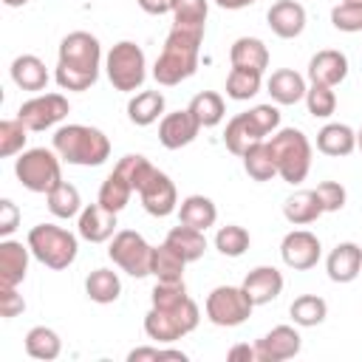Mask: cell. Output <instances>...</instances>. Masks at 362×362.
Listing matches in <instances>:
<instances>
[{"instance_id": "1", "label": "cell", "mask_w": 362, "mask_h": 362, "mask_svg": "<svg viewBox=\"0 0 362 362\" xmlns=\"http://www.w3.org/2000/svg\"><path fill=\"white\" fill-rule=\"evenodd\" d=\"M99 62H102V45L88 31H71L59 42V59H57V85L62 90H88L99 79Z\"/></svg>"}, {"instance_id": "2", "label": "cell", "mask_w": 362, "mask_h": 362, "mask_svg": "<svg viewBox=\"0 0 362 362\" xmlns=\"http://www.w3.org/2000/svg\"><path fill=\"white\" fill-rule=\"evenodd\" d=\"M201 40H204V31L173 25V31L167 34L164 48H161V54L153 65V79L164 88H173L184 79H189L198 71Z\"/></svg>"}, {"instance_id": "3", "label": "cell", "mask_w": 362, "mask_h": 362, "mask_svg": "<svg viewBox=\"0 0 362 362\" xmlns=\"http://www.w3.org/2000/svg\"><path fill=\"white\" fill-rule=\"evenodd\" d=\"M51 144L62 161L76 167H99L110 158V139L88 124H62Z\"/></svg>"}, {"instance_id": "4", "label": "cell", "mask_w": 362, "mask_h": 362, "mask_svg": "<svg viewBox=\"0 0 362 362\" xmlns=\"http://www.w3.org/2000/svg\"><path fill=\"white\" fill-rule=\"evenodd\" d=\"M277 127H280V110L274 105H255L252 110L229 119L223 130V144L229 153L243 156L257 141H266V136L274 133Z\"/></svg>"}, {"instance_id": "5", "label": "cell", "mask_w": 362, "mask_h": 362, "mask_svg": "<svg viewBox=\"0 0 362 362\" xmlns=\"http://www.w3.org/2000/svg\"><path fill=\"white\" fill-rule=\"evenodd\" d=\"M272 158L277 164V175L286 184H303L308 170H311V144L303 130L297 127H283L272 136L269 141Z\"/></svg>"}, {"instance_id": "6", "label": "cell", "mask_w": 362, "mask_h": 362, "mask_svg": "<svg viewBox=\"0 0 362 362\" xmlns=\"http://www.w3.org/2000/svg\"><path fill=\"white\" fill-rule=\"evenodd\" d=\"M201 311L195 305L192 297H184L181 303L173 305H153L144 317V334L156 342H175L181 337H187L189 331L198 328Z\"/></svg>"}, {"instance_id": "7", "label": "cell", "mask_w": 362, "mask_h": 362, "mask_svg": "<svg viewBox=\"0 0 362 362\" xmlns=\"http://www.w3.org/2000/svg\"><path fill=\"white\" fill-rule=\"evenodd\" d=\"M28 249H31V255H34L42 266L59 272V269H68V266L76 260L79 243H76V235H71V232L62 229V226L37 223V226H31V232H28Z\"/></svg>"}, {"instance_id": "8", "label": "cell", "mask_w": 362, "mask_h": 362, "mask_svg": "<svg viewBox=\"0 0 362 362\" xmlns=\"http://www.w3.org/2000/svg\"><path fill=\"white\" fill-rule=\"evenodd\" d=\"M14 175H17V181H20L28 192H42V195H48V192L62 181V167H59L57 150L31 147V150L20 153V158L14 161Z\"/></svg>"}, {"instance_id": "9", "label": "cell", "mask_w": 362, "mask_h": 362, "mask_svg": "<svg viewBox=\"0 0 362 362\" xmlns=\"http://www.w3.org/2000/svg\"><path fill=\"white\" fill-rule=\"evenodd\" d=\"M105 71H107V79L116 90L122 93H133L144 85L147 79V59H144V51L130 42V40H122L110 48L107 59H105Z\"/></svg>"}, {"instance_id": "10", "label": "cell", "mask_w": 362, "mask_h": 362, "mask_svg": "<svg viewBox=\"0 0 362 362\" xmlns=\"http://www.w3.org/2000/svg\"><path fill=\"white\" fill-rule=\"evenodd\" d=\"M206 317L212 325H221V328H235V325H243L249 317H252V308L255 303L249 300V294L243 291V286H218L209 291L206 297Z\"/></svg>"}, {"instance_id": "11", "label": "cell", "mask_w": 362, "mask_h": 362, "mask_svg": "<svg viewBox=\"0 0 362 362\" xmlns=\"http://www.w3.org/2000/svg\"><path fill=\"white\" fill-rule=\"evenodd\" d=\"M107 257L127 272L130 277H147L150 274V260H153V246L133 229H122L113 235L107 246Z\"/></svg>"}, {"instance_id": "12", "label": "cell", "mask_w": 362, "mask_h": 362, "mask_svg": "<svg viewBox=\"0 0 362 362\" xmlns=\"http://www.w3.org/2000/svg\"><path fill=\"white\" fill-rule=\"evenodd\" d=\"M68 113H71V105H68V99L62 93H40V96H34V99L20 105L17 119L31 133H40V130H48V127L59 124Z\"/></svg>"}, {"instance_id": "13", "label": "cell", "mask_w": 362, "mask_h": 362, "mask_svg": "<svg viewBox=\"0 0 362 362\" xmlns=\"http://www.w3.org/2000/svg\"><path fill=\"white\" fill-rule=\"evenodd\" d=\"M320 255H322V246H320V238L308 229H294L283 238L280 243V257L288 269L294 272H308L320 263Z\"/></svg>"}, {"instance_id": "14", "label": "cell", "mask_w": 362, "mask_h": 362, "mask_svg": "<svg viewBox=\"0 0 362 362\" xmlns=\"http://www.w3.org/2000/svg\"><path fill=\"white\" fill-rule=\"evenodd\" d=\"M139 198H141V206L153 215V218H167L170 212H175L178 206V192H175V184L170 181L167 173L161 170H153V175L144 181V187L139 189Z\"/></svg>"}, {"instance_id": "15", "label": "cell", "mask_w": 362, "mask_h": 362, "mask_svg": "<svg viewBox=\"0 0 362 362\" xmlns=\"http://www.w3.org/2000/svg\"><path fill=\"white\" fill-rule=\"evenodd\" d=\"M300 345H303V339H300L297 328H291V325H274L266 337H260L255 342L257 362H283V359H291V356L300 354Z\"/></svg>"}, {"instance_id": "16", "label": "cell", "mask_w": 362, "mask_h": 362, "mask_svg": "<svg viewBox=\"0 0 362 362\" xmlns=\"http://www.w3.org/2000/svg\"><path fill=\"white\" fill-rule=\"evenodd\" d=\"M201 124L195 122V116L187 110H175V113H167L158 124V141L167 147V150H181L187 147L195 136H198Z\"/></svg>"}, {"instance_id": "17", "label": "cell", "mask_w": 362, "mask_h": 362, "mask_svg": "<svg viewBox=\"0 0 362 362\" xmlns=\"http://www.w3.org/2000/svg\"><path fill=\"white\" fill-rule=\"evenodd\" d=\"M266 23L280 40H294L305 28V8L297 0H277L266 11Z\"/></svg>"}, {"instance_id": "18", "label": "cell", "mask_w": 362, "mask_h": 362, "mask_svg": "<svg viewBox=\"0 0 362 362\" xmlns=\"http://www.w3.org/2000/svg\"><path fill=\"white\" fill-rule=\"evenodd\" d=\"M116 215L119 212H110L105 209L99 201L96 204H88L82 212H79V238H85L88 243H105L116 235Z\"/></svg>"}, {"instance_id": "19", "label": "cell", "mask_w": 362, "mask_h": 362, "mask_svg": "<svg viewBox=\"0 0 362 362\" xmlns=\"http://www.w3.org/2000/svg\"><path fill=\"white\" fill-rule=\"evenodd\" d=\"M348 76V57L342 51H334V48H322L311 57L308 62V79L311 82H320V85H339L342 79Z\"/></svg>"}, {"instance_id": "20", "label": "cell", "mask_w": 362, "mask_h": 362, "mask_svg": "<svg viewBox=\"0 0 362 362\" xmlns=\"http://www.w3.org/2000/svg\"><path fill=\"white\" fill-rule=\"evenodd\" d=\"M243 291L255 305H266L280 297L283 291V274L274 266H257L243 277Z\"/></svg>"}, {"instance_id": "21", "label": "cell", "mask_w": 362, "mask_h": 362, "mask_svg": "<svg viewBox=\"0 0 362 362\" xmlns=\"http://www.w3.org/2000/svg\"><path fill=\"white\" fill-rule=\"evenodd\" d=\"M325 269H328V277L334 283H351L359 277L362 272V249L351 240L345 243H337L325 260Z\"/></svg>"}, {"instance_id": "22", "label": "cell", "mask_w": 362, "mask_h": 362, "mask_svg": "<svg viewBox=\"0 0 362 362\" xmlns=\"http://www.w3.org/2000/svg\"><path fill=\"white\" fill-rule=\"evenodd\" d=\"M28 243L23 246L20 240H3L0 243V286H20L28 272Z\"/></svg>"}, {"instance_id": "23", "label": "cell", "mask_w": 362, "mask_h": 362, "mask_svg": "<svg viewBox=\"0 0 362 362\" xmlns=\"http://www.w3.org/2000/svg\"><path fill=\"white\" fill-rule=\"evenodd\" d=\"M322 201L317 195V189H300L294 195H288L283 201V215L288 223L294 226H305V223H314L320 215H322Z\"/></svg>"}, {"instance_id": "24", "label": "cell", "mask_w": 362, "mask_h": 362, "mask_svg": "<svg viewBox=\"0 0 362 362\" xmlns=\"http://www.w3.org/2000/svg\"><path fill=\"white\" fill-rule=\"evenodd\" d=\"M269 96L277 105H297L300 99H305V79L294 71V68H280L269 76Z\"/></svg>"}, {"instance_id": "25", "label": "cell", "mask_w": 362, "mask_h": 362, "mask_svg": "<svg viewBox=\"0 0 362 362\" xmlns=\"http://www.w3.org/2000/svg\"><path fill=\"white\" fill-rule=\"evenodd\" d=\"M11 79H14V85L23 88V90H31V93L45 90V85H48L45 62H42L40 57H34V54H20V57L11 62Z\"/></svg>"}, {"instance_id": "26", "label": "cell", "mask_w": 362, "mask_h": 362, "mask_svg": "<svg viewBox=\"0 0 362 362\" xmlns=\"http://www.w3.org/2000/svg\"><path fill=\"white\" fill-rule=\"evenodd\" d=\"M232 68H252V71H266L269 68V48L257 37H240L229 48Z\"/></svg>"}, {"instance_id": "27", "label": "cell", "mask_w": 362, "mask_h": 362, "mask_svg": "<svg viewBox=\"0 0 362 362\" xmlns=\"http://www.w3.org/2000/svg\"><path fill=\"white\" fill-rule=\"evenodd\" d=\"M317 150L325 153V156H351L356 150V133L348 127V124H339V122H331L325 124L320 133H317Z\"/></svg>"}, {"instance_id": "28", "label": "cell", "mask_w": 362, "mask_h": 362, "mask_svg": "<svg viewBox=\"0 0 362 362\" xmlns=\"http://www.w3.org/2000/svg\"><path fill=\"white\" fill-rule=\"evenodd\" d=\"M164 243H167L170 249H175L187 263L201 260L204 252H206V238H204V232H201V229H192V226H187V223L173 226V229L167 232V240H164Z\"/></svg>"}, {"instance_id": "29", "label": "cell", "mask_w": 362, "mask_h": 362, "mask_svg": "<svg viewBox=\"0 0 362 362\" xmlns=\"http://www.w3.org/2000/svg\"><path fill=\"white\" fill-rule=\"evenodd\" d=\"M178 218H181V223L206 232L218 221V206L206 195H187L178 206Z\"/></svg>"}, {"instance_id": "30", "label": "cell", "mask_w": 362, "mask_h": 362, "mask_svg": "<svg viewBox=\"0 0 362 362\" xmlns=\"http://www.w3.org/2000/svg\"><path fill=\"white\" fill-rule=\"evenodd\" d=\"M161 113H164V93L161 90H141L127 102V119L139 127L158 122Z\"/></svg>"}, {"instance_id": "31", "label": "cell", "mask_w": 362, "mask_h": 362, "mask_svg": "<svg viewBox=\"0 0 362 362\" xmlns=\"http://www.w3.org/2000/svg\"><path fill=\"white\" fill-rule=\"evenodd\" d=\"M85 294L99 303V305H107V303H116L119 294H122V280L116 272L110 269H93L88 277H85Z\"/></svg>"}, {"instance_id": "32", "label": "cell", "mask_w": 362, "mask_h": 362, "mask_svg": "<svg viewBox=\"0 0 362 362\" xmlns=\"http://www.w3.org/2000/svg\"><path fill=\"white\" fill-rule=\"evenodd\" d=\"M25 354L34 356V359H42V362H51L62 354V339L54 328H45V325H34L28 334H25Z\"/></svg>"}, {"instance_id": "33", "label": "cell", "mask_w": 362, "mask_h": 362, "mask_svg": "<svg viewBox=\"0 0 362 362\" xmlns=\"http://www.w3.org/2000/svg\"><path fill=\"white\" fill-rule=\"evenodd\" d=\"M189 113L195 116V122H198L201 127H215V124L223 122V113H226L223 96L215 93V90H201V93L192 96Z\"/></svg>"}, {"instance_id": "34", "label": "cell", "mask_w": 362, "mask_h": 362, "mask_svg": "<svg viewBox=\"0 0 362 362\" xmlns=\"http://www.w3.org/2000/svg\"><path fill=\"white\" fill-rule=\"evenodd\" d=\"M184 266H187V260H184L175 249H170L167 243L153 246L150 274H153L156 280H167V283H173V280H184Z\"/></svg>"}, {"instance_id": "35", "label": "cell", "mask_w": 362, "mask_h": 362, "mask_svg": "<svg viewBox=\"0 0 362 362\" xmlns=\"http://www.w3.org/2000/svg\"><path fill=\"white\" fill-rule=\"evenodd\" d=\"M243 170L252 181H272L277 175V164L272 158V150H269V141H257L255 147H249L243 156Z\"/></svg>"}, {"instance_id": "36", "label": "cell", "mask_w": 362, "mask_h": 362, "mask_svg": "<svg viewBox=\"0 0 362 362\" xmlns=\"http://www.w3.org/2000/svg\"><path fill=\"white\" fill-rule=\"evenodd\" d=\"M260 85H263V74L260 71L232 68L229 76H226V96L235 99V102H246V99L260 93Z\"/></svg>"}, {"instance_id": "37", "label": "cell", "mask_w": 362, "mask_h": 362, "mask_svg": "<svg viewBox=\"0 0 362 362\" xmlns=\"http://www.w3.org/2000/svg\"><path fill=\"white\" fill-rule=\"evenodd\" d=\"M288 314H291L294 325H300V328H314V325H320V322L328 317V303H325L322 297H317V294H303V297H297V300L291 303Z\"/></svg>"}, {"instance_id": "38", "label": "cell", "mask_w": 362, "mask_h": 362, "mask_svg": "<svg viewBox=\"0 0 362 362\" xmlns=\"http://www.w3.org/2000/svg\"><path fill=\"white\" fill-rule=\"evenodd\" d=\"M130 195H133L130 181H127L122 173H116V170H113V173L102 181V187H99V204H102L105 209H110V212H122V209L127 206Z\"/></svg>"}, {"instance_id": "39", "label": "cell", "mask_w": 362, "mask_h": 362, "mask_svg": "<svg viewBox=\"0 0 362 362\" xmlns=\"http://www.w3.org/2000/svg\"><path fill=\"white\" fill-rule=\"evenodd\" d=\"M48 209L54 218H74L82 212V198H79V189L68 181H59L48 195Z\"/></svg>"}, {"instance_id": "40", "label": "cell", "mask_w": 362, "mask_h": 362, "mask_svg": "<svg viewBox=\"0 0 362 362\" xmlns=\"http://www.w3.org/2000/svg\"><path fill=\"white\" fill-rule=\"evenodd\" d=\"M206 11H209V3L206 0H175L173 3V25L204 31Z\"/></svg>"}, {"instance_id": "41", "label": "cell", "mask_w": 362, "mask_h": 362, "mask_svg": "<svg viewBox=\"0 0 362 362\" xmlns=\"http://www.w3.org/2000/svg\"><path fill=\"white\" fill-rule=\"evenodd\" d=\"M249 243H252L249 232L243 226H238V223H226L215 235V249L221 255H226V257H240L249 249Z\"/></svg>"}, {"instance_id": "42", "label": "cell", "mask_w": 362, "mask_h": 362, "mask_svg": "<svg viewBox=\"0 0 362 362\" xmlns=\"http://www.w3.org/2000/svg\"><path fill=\"white\" fill-rule=\"evenodd\" d=\"M116 173H122L127 181H130V187H133V192H139L141 187H144V181L153 175V164L144 158V156H139V153H130V156H124V158H119V164L113 167Z\"/></svg>"}, {"instance_id": "43", "label": "cell", "mask_w": 362, "mask_h": 362, "mask_svg": "<svg viewBox=\"0 0 362 362\" xmlns=\"http://www.w3.org/2000/svg\"><path fill=\"white\" fill-rule=\"evenodd\" d=\"M305 105H308V113L314 119H328L337 110V93L328 85L311 82V88L305 90Z\"/></svg>"}, {"instance_id": "44", "label": "cell", "mask_w": 362, "mask_h": 362, "mask_svg": "<svg viewBox=\"0 0 362 362\" xmlns=\"http://www.w3.org/2000/svg\"><path fill=\"white\" fill-rule=\"evenodd\" d=\"M25 139H28V127L20 119H3L0 122V156L3 158L20 153L25 147Z\"/></svg>"}, {"instance_id": "45", "label": "cell", "mask_w": 362, "mask_h": 362, "mask_svg": "<svg viewBox=\"0 0 362 362\" xmlns=\"http://www.w3.org/2000/svg\"><path fill=\"white\" fill-rule=\"evenodd\" d=\"M331 25L337 31H345V34H356L362 31V6H354V3H339L331 8Z\"/></svg>"}, {"instance_id": "46", "label": "cell", "mask_w": 362, "mask_h": 362, "mask_svg": "<svg viewBox=\"0 0 362 362\" xmlns=\"http://www.w3.org/2000/svg\"><path fill=\"white\" fill-rule=\"evenodd\" d=\"M317 195H320L325 212H339V209L345 206V198H348V195H345V187L337 184V181H322V184H317Z\"/></svg>"}, {"instance_id": "47", "label": "cell", "mask_w": 362, "mask_h": 362, "mask_svg": "<svg viewBox=\"0 0 362 362\" xmlns=\"http://www.w3.org/2000/svg\"><path fill=\"white\" fill-rule=\"evenodd\" d=\"M130 362H141V359H153V362H161V359H175V362H187V354L184 351H175V348H136L127 354Z\"/></svg>"}, {"instance_id": "48", "label": "cell", "mask_w": 362, "mask_h": 362, "mask_svg": "<svg viewBox=\"0 0 362 362\" xmlns=\"http://www.w3.org/2000/svg\"><path fill=\"white\" fill-rule=\"evenodd\" d=\"M23 311H25V303H23V294H17V286H0V314L11 320Z\"/></svg>"}, {"instance_id": "49", "label": "cell", "mask_w": 362, "mask_h": 362, "mask_svg": "<svg viewBox=\"0 0 362 362\" xmlns=\"http://www.w3.org/2000/svg\"><path fill=\"white\" fill-rule=\"evenodd\" d=\"M17 223H20V209H17V204L8 201V198H3V201H0V235L8 238V235L17 229Z\"/></svg>"}, {"instance_id": "50", "label": "cell", "mask_w": 362, "mask_h": 362, "mask_svg": "<svg viewBox=\"0 0 362 362\" xmlns=\"http://www.w3.org/2000/svg\"><path fill=\"white\" fill-rule=\"evenodd\" d=\"M226 359L229 362H257V348L255 345H246V342L232 345L229 354H226Z\"/></svg>"}, {"instance_id": "51", "label": "cell", "mask_w": 362, "mask_h": 362, "mask_svg": "<svg viewBox=\"0 0 362 362\" xmlns=\"http://www.w3.org/2000/svg\"><path fill=\"white\" fill-rule=\"evenodd\" d=\"M136 3L147 14H173V3L175 0H136Z\"/></svg>"}, {"instance_id": "52", "label": "cell", "mask_w": 362, "mask_h": 362, "mask_svg": "<svg viewBox=\"0 0 362 362\" xmlns=\"http://www.w3.org/2000/svg\"><path fill=\"white\" fill-rule=\"evenodd\" d=\"M221 8H229V11H238V8H246V6H255L257 0H215Z\"/></svg>"}, {"instance_id": "53", "label": "cell", "mask_w": 362, "mask_h": 362, "mask_svg": "<svg viewBox=\"0 0 362 362\" xmlns=\"http://www.w3.org/2000/svg\"><path fill=\"white\" fill-rule=\"evenodd\" d=\"M3 3H6L8 8H20V6H25L28 0H3Z\"/></svg>"}, {"instance_id": "54", "label": "cell", "mask_w": 362, "mask_h": 362, "mask_svg": "<svg viewBox=\"0 0 362 362\" xmlns=\"http://www.w3.org/2000/svg\"><path fill=\"white\" fill-rule=\"evenodd\" d=\"M356 147L362 150V127H359V133H356Z\"/></svg>"}, {"instance_id": "55", "label": "cell", "mask_w": 362, "mask_h": 362, "mask_svg": "<svg viewBox=\"0 0 362 362\" xmlns=\"http://www.w3.org/2000/svg\"><path fill=\"white\" fill-rule=\"evenodd\" d=\"M342 3H354V6H362V0H342Z\"/></svg>"}]
</instances>
